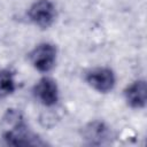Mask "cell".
Masks as SVG:
<instances>
[{"label": "cell", "mask_w": 147, "mask_h": 147, "mask_svg": "<svg viewBox=\"0 0 147 147\" xmlns=\"http://www.w3.org/2000/svg\"><path fill=\"white\" fill-rule=\"evenodd\" d=\"M7 123L6 131L3 132V139L8 145L11 146H28V145H44L36 136H33L24 122L20 111L13 109L8 110L6 117L3 118Z\"/></svg>", "instance_id": "1"}, {"label": "cell", "mask_w": 147, "mask_h": 147, "mask_svg": "<svg viewBox=\"0 0 147 147\" xmlns=\"http://www.w3.org/2000/svg\"><path fill=\"white\" fill-rule=\"evenodd\" d=\"M36 98L46 107H52L59 101V88L54 79L49 77L41 78L33 88Z\"/></svg>", "instance_id": "6"}, {"label": "cell", "mask_w": 147, "mask_h": 147, "mask_svg": "<svg viewBox=\"0 0 147 147\" xmlns=\"http://www.w3.org/2000/svg\"><path fill=\"white\" fill-rule=\"evenodd\" d=\"M82 134L88 145L100 146L109 141L111 137V131L106 123L100 121H93L84 126Z\"/></svg>", "instance_id": "5"}, {"label": "cell", "mask_w": 147, "mask_h": 147, "mask_svg": "<svg viewBox=\"0 0 147 147\" xmlns=\"http://www.w3.org/2000/svg\"><path fill=\"white\" fill-rule=\"evenodd\" d=\"M85 79L91 87L100 93L110 92L116 83L115 74L109 68H94L86 74Z\"/></svg>", "instance_id": "4"}, {"label": "cell", "mask_w": 147, "mask_h": 147, "mask_svg": "<svg viewBox=\"0 0 147 147\" xmlns=\"http://www.w3.org/2000/svg\"><path fill=\"white\" fill-rule=\"evenodd\" d=\"M124 95L130 107L136 109L144 108L146 106V96H147L146 82L144 79L133 82L131 85L126 87V90L124 91Z\"/></svg>", "instance_id": "7"}, {"label": "cell", "mask_w": 147, "mask_h": 147, "mask_svg": "<svg viewBox=\"0 0 147 147\" xmlns=\"http://www.w3.org/2000/svg\"><path fill=\"white\" fill-rule=\"evenodd\" d=\"M28 16L37 26L47 29L55 21L56 9L51 0H37L29 8Z\"/></svg>", "instance_id": "2"}, {"label": "cell", "mask_w": 147, "mask_h": 147, "mask_svg": "<svg viewBox=\"0 0 147 147\" xmlns=\"http://www.w3.org/2000/svg\"><path fill=\"white\" fill-rule=\"evenodd\" d=\"M16 88L14 74L8 70L3 69L0 71V98H5L11 94Z\"/></svg>", "instance_id": "8"}, {"label": "cell", "mask_w": 147, "mask_h": 147, "mask_svg": "<svg viewBox=\"0 0 147 147\" xmlns=\"http://www.w3.org/2000/svg\"><path fill=\"white\" fill-rule=\"evenodd\" d=\"M30 60L33 67L40 72H48L56 61V47L49 42L39 44L31 53Z\"/></svg>", "instance_id": "3"}]
</instances>
